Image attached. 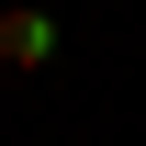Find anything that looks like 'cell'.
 Segmentation results:
<instances>
[{
    "label": "cell",
    "mask_w": 146,
    "mask_h": 146,
    "mask_svg": "<svg viewBox=\"0 0 146 146\" xmlns=\"http://www.w3.org/2000/svg\"><path fill=\"white\" fill-rule=\"evenodd\" d=\"M45 56H56V23H45V0H11V11H0V68H45Z\"/></svg>",
    "instance_id": "1"
}]
</instances>
